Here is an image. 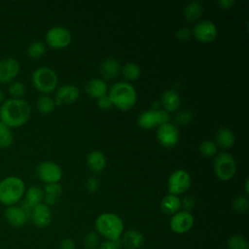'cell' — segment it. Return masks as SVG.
I'll use <instances>...</instances> for the list:
<instances>
[{"instance_id":"obj_1","label":"cell","mask_w":249,"mask_h":249,"mask_svg":"<svg viewBox=\"0 0 249 249\" xmlns=\"http://www.w3.org/2000/svg\"><path fill=\"white\" fill-rule=\"evenodd\" d=\"M30 115L29 103L21 98L8 99L0 107V122L9 127L23 125L29 120Z\"/></svg>"},{"instance_id":"obj_2","label":"cell","mask_w":249,"mask_h":249,"mask_svg":"<svg viewBox=\"0 0 249 249\" xmlns=\"http://www.w3.org/2000/svg\"><path fill=\"white\" fill-rule=\"evenodd\" d=\"M113 106L122 111L130 110L136 103L137 93L134 87L124 81L115 83L109 89L108 93Z\"/></svg>"},{"instance_id":"obj_3","label":"cell","mask_w":249,"mask_h":249,"mask_svg":"<svg viewBox=\"0 0 249 249\" xmlns=\"http://www.w3.org/2000/svg\"><path fill=\"white\" fill-rule=\"evenodd\" d=\"M96 231L110 241H117L124 232V222L115 213H102L95 220Z\"/></svg>"},{"instance_id":"obj_4","label":"cell","mask_w":249,"mask_h":249,"mask_svg":"<svg viewBox=\"0 0 249 249\" xmlns=\"http://www.w3.org/2000/svg\"><path fill=\"white\" fill-rule=\"evenodd\" d=\"M25 193L22 179L17 176H8L0 182V202L11 206L18 202Z\"/></svg>"},{"instance_id":"obj_5","label":"cell","mask_w":249,"mask_h":249,"mask_svg":"<svg viewBox=\"0 0 249 249\" xmlns=\"http://www.w3.org/2000/svg\"><path fill=\"white\" fill-rule=\"evenodd\" d=\"M57 83V75L51 67L41 66L32 73L33 86L43 93L53 92L56 89Z\"/></svg>"},{"instance_id":"obj_6","label":"cell","mask_w":249,"mask_h":249,"mask_svg":"<svg viewBox=\"0 0 249 249\" xmlns=\"http://www.w3.org/2000/svg\"><path fill=\"white\" fill-rule=\"evenodd\" d=\"M236 171V163L233 157L229 153H220L214 159L215 175L222 181L231 180Z\"/></svg>"},{"instance_id":"obj_7","label":"cell","mask_w":249,"mask_h":249,"mask_svg":"<svg viewBox=\"0 0 249 249\" xmlns=\"http://www.w3.org/2000/svg\"><path fill=\"white\" fill-rule=\"evenodd\" d=\"M169 122V114L163 109H150L143 111L137 117V124L141 128L153 129Z\"/></svg>"},{"instance_id":"obj_8","label":"cell","mask_w":249,"mask_h":249,"mask_svg":"<svg viewBox=\"0 0 249 249\" xmlns=\"http://www.w3.org/2000/svg\"><path fill=\"white\" fill-rule=\"evenodd\" d=\"M191 185V176L184 169L174 170L168 177L167 189L170 195L178 196L185 193Z\"/></svg>"},{"instance_id":"obj_9","label":"cell","mask_w":249,"mask_h":249,"mask_svg":"<svg viewBox=\"0 0 249 249\" xmlns=\"http://www.w3.org/2000/svg\"><path fill=\"white\" fill-rule=\"evenodd\" d=\"M36 173L39 179L46 184L59 183L62 177L61 167L51 160L40 162L36 167Z\"/></svg>"},{"instance_id":"obj_10","label":"cell","mask_w":249,"mask_h":249,"mask_svg":"<svg viewBox=\"0 0 249 249\" xmlns=\"http://www.w3.org/2000/svg\"><path fill=\"white\" fill-rule=\"evenodd\" d=\"M72 36L70 31L63 26L57 25L50 28L46 33L48 45L53 49H63L71 42Z\"/></svg>"},{"instance_id":"obj_11","label":"cell","mask_w":249,"mask_h":249,"mask_svg":"<svg viewBox=\"0 0 249 249\" xmlns=\"http://www.w3.org/2000/svg\"><path fill=\"white\" fill-rule=\"evenodd\" d=\"M195 219L191 212L185 210H179L171 216L169 221L170 229L173 232L183 234L188 232L194 226Z\"/></svg>"},{"instance_id":"obj_12","label":"cell","mask_w":249,"mask_h":249,"mask_svg":"<svg viewBox=\"0 0 249 249\" xmlns=\"http://www.w3.org/2000/svg\"><path fill=\"white\" fill-rule=\"evenodd\" d=\"M157 138L161 146L165 148H172L179 141V130L169 122L162 124L157 129Z\"/></svg>"},{"instance_id":"obj_13","label":"cell","mask_w":249,"mask_h":249,"mask_svg":"<svg viewBox=\"0 0 249 249\" xmlns=\"http://www.w3.org/2000/svg\"><path fill=\"white\" fill-rule=\"evenodd\" d=\"M192 34L198 41L203 43H209L216 38L218 34V29L215 23H213L212 21L201 20L196 23L192 30Z\"/></svg>"},{"instance_id":"obj_14","label":"cell","mask_w":249,"mask_h":249,"mask_svg":"<svg viewBox=\"0 0 249 249\" xmlns=\"http://www.w3.org/2000/svg\"><path fill=\"white\" fill-rule=\"evenodd\" d=\"M20 70L19 62L14 57H5L0 60V83H12Z\"/></svg>"},{"instance_id":"obj_15","label":"cell","mask_w":249,"mask_h":249,"mask_svg":"<svg viewBox=\"0 0 249 249\" xmlns=\"http://www.w3.org/2000/svg\"><path fill=\"white\" fill-rule=\"evenodd\" d=\"M80 96V89L73 84H65L60 86L54 94L55 105L72 104Z\"/></svg>"},{"instance_id":"obj_16","label":"cell","mask_w":249,"mask_h":249,"mask_svg":"<svg viewBox=\"0 0 249 249\" xmlns=\"http://www.w3.org/2000/svg\"><path fill=\"white\" fill-rule=\"evenodd\" d=\"M30 217L33 224L40 229L48 227L52 222L51 209L45 203H40L33 207L30 213Z\"/></svg>"},{"instance_id":"obj_17","label":"cell","mask_w":249,"mask_h":249,"mask_svg":"<svg viewBox=\"0 0 249 249\" xmlns=\"http://www.w3.org/2000/svg\"><path fill=\"white\" fill-rule=\"evenodd\" d=\"M4 217L9 225L15 228H19L26 223L27 214L22 207L18 205H11L5 209Z\"/></svg>"},{"instance_id":"obj_18","label":"cell","mask_w":249,"mask_h":249,"mask_svg":"<svg viewBox=\"0 0 249 249\" xmlns=\"http://www.w3.org/2000/svg\"><path fill=\"white\" fill-rule=\"evenodd\" d=\"M85 91L89 96L98 99L101 96L108 94V86L104 80L92 78L85 84Z\"/></svg>"},{"instance_id":"obj_19","label":"cell","mask_w":249,"mask_h":249,"mask_svg":"<svg viewBox=\"0 0 249 249\" xmlns=\"http://www.w3.org/2000/svg\"><path fill=\"white\" fill-rule=\"evenodd\" d=\"M120 242L126 249H137L142 246L144 242V237L139 231L128 230L123 232L120 238Z\"/></svg>"},{"instance_id":"obj_20","label":"cell","mask_w":249,"mask_h":249,"mask_svg":"<svg viewBox=\"0 0 249 249\" xmlns=\"http://www.w3.org/2000/svg\"><path fill=\"white\" fill-rule=\"evenodd\" d=\"M160 104L163 107V110L167 113L176 111L181 104L179 93L171 89L164 90L160 97Z\"/></svg>"},{"instance_id":"obj_21","label":"cell","mask_w":249,"mask_h":249,"mask_svg":"<svg viewBox=\"0 0 249 249\" xmlns=\"http://www.w3.org/2000/svg\"><path fill=\"white\" fill-rule=\"evenodd\" d=\"M121 70L120 62L115 57H107L100 64V73L106 80H113L116 78Z\"/></svg>"},{"instance_id":"obj_22","label":"cell","mask_w":249,"mask_h":249,"mask_svg":"<svg viewBox=\"0 0 249 249\" xmlns=\"http://www.w3.org/2000/svg\"><path fill=\"white\" fill-rule=\"evenodd\" d=\"M87 163L90 170L93 172H101L104 170L107 160L104 154L101 151L93 150L87 156Z\"/></svg>"},{"instance_id":"obj_23","label":"cell","mask_w":249,"mask_h":249,"mask_svg":"<svg viewBox=\"0 0 249 249\" xmlns=\"http://www.w3.org/2000/svg\"><path fill=\"white\" fill-rule=\"evenodd\" d=\"M216 145L222 149H230L235 143V136L233 132L228 127L220 128L215 136Z\"/></svg>"},{"instance_id":"obj_24","label":"cell","mask_w":249,"mask_h":249,"mask_svg":"<svg viewBox=\"0 0 249 249\" xmlns=\"http://www.w3.org/2000/svg\"><path fill=\"white\" fill-rule=\"evenodd\" d=\"M181 208V199L178 196L168 194L160 201V209L167 215H173Z\"/></svg>"},{"instance_id":"obj_25","label":"cell","mask_w":249,"mask_h":249,"mask_svg":"<svg viewBox=\"0 0 249 249\" xmlns=\"http://www.w3.org/2000/svg\"><path fill=\"white\" fill-rule=\"evenodd\" d=\"M44 198L45 204L52 205L55 202L56 198L62 193V186L59 183H53V184H46L44 187Z\"/></svg>"},{"instance_id":"obj_26","label":"cell","mask_w":249,"mask_h":249,"mask_svg":"<svg viewBox=\"0 0 249 249\" xmlns=\"http://www.w3.org/2000/svg\"><path fill=\"white\" fill-rule=\"evenodd\" d=\"M203 13V6L198 1L190 2L184 9V17L188 21H196Z\"/></svg>"},{"instance_id":"obj_27","label":"cell","mask_w":249,"mask_h":249,"mask_svg":"<svg viewBox=\"0 0 249 249\" xmlns=\"http://www.w3.org/2000/svg\"><path fill=\"white\" fill-rule=\"evenodd\" d=\"M43 198H44V192L41 188L37 186H32L28 188V190L25 193V203L28 204L31 208L42 203Z\"/></svg>"},{"instance_id":"obj_28","label":"cell","mask_w":249,"mask_h":249,"mask_svg":"<svg viewBox=\"0 0 249 249\" xmlns=\"http://www.w3.org/2000/svg\"><path fill=\"white\" fill-rule=\"evenodd\" d=\"M122 72H123L124 77L127 81H135L139 78V76L141 74V69H140L139 65L136 64L135 62H126L123 66Z\"/></svg>"},{"instance_id":"obj_29","label":"cell","mask_w":249,"mask_h":249,"mask_svg":"<svg viewBox=\"0 0 249 249\" xmlns=\"http://www.w3.org/2000/svg\"><path fill=\"white\" fill-rule=\"evenodd\" d=\"M54 106H55L54 99L47 94L40 96L37 100V109L42 114L52 113L54 109Z\"/></svg>"},{"instance_id":"obj_30","label":"cell","mask_w":249,"mask_h":249,"mask_svg":"<svg viewBox=\"0 0 249 249\" xmlns=\"http://www.w3.org/2000/svg\"><path fill=\"white\" fill-rule=\"evenodd\" d=\"M229 249H249L248 240L241 234L231 235L227 242Z\"/></svg>"},{"instance_id":"obj_31","label":"cell","mask_w":249,"mask_h":249,"mask_svg":"<svg viewBox=\"0 0 249 249\" xmlns=\"http://www.w3.org/2000/svg\"><path fill=\"white\" fill-rule=\"evenodd\" d=\"M46 53V46L41 41H33L28 45L27 53L32 58H40Z\"/></svg>"},{"instance_id":"obj_32","label":"cell","mask_w":249,"mask_h":249,"mask_svg":"<svg viewBox=\"0 0 249 249\" xmlns=\"http://www.w3.org/2000/svg\"><path fill=\"white\" fill-rule=\"evenodd\" d=\"M13 143V134L9 126L0 122V148L6 149Z\"/></svg>"},{"instance_id":"obj_33","label":"cell","mask_w":249,"mask_h":249,"mask_svg":"<svg viewBox=\"0 0 249 249\" xmlns=\"http://www.w3.org/2000/svg\"><path fill=\"white\" fill-rule=\"evenodd\" d=\"M199 152L202 156L206 158H212L217 155L218 152V146L216 143L212 140H204L199 145Z\"/></svg>"},{"instance_id":"obj_34","label":"cell","mask_w":249,"mask_h":249,"mask_svg":"<svg viewBox=\"0 0 249 249\" xmlns=\"http://www.w3.org/2000/svg\"><path fill=\"white\" fill-rule=\"evenodd\" d=\"M9 92L14 98H20L25 93V86L19 81H14L10 83Z\"/></svg>"},{"instance_id":"obj_35","label":"cell","mask_w":249,"mask_h":249,"mask_svg":"<svg viewBox=\"0 0 249 249\" xmlns=\"http://www.w3.org/2000/svg\"><path fill=\"white\" fill-rule=\"evenodd\" d=\"M232 208L239 213L246 212L249 208V199L245 196H238L232 200Z\"/></svg>"},{"instance_id":"obj_36","label":"cell","mask_w":249,"mask_h":249,"mask_svg":"<svg viewBox=\"0 0 249 249\" xmlns=\"http://www.w3.org/2000/svg\"><path fill=\"white\" fill-rule=\"evenodd\" d=\"M84 246L87 249H96L99 246V235L95 231L88 232L84 237Z\"/></svg>"},{"instance_id":"obj_37","label":"cell","mask_w":249,"mask_h":249,"mask_svg":"<svg viewBox=\"0 0 249 249\" xmlns=\"http://www.w3.org/2000/svg\"><path fill=\"white\" fill-rule=\"evenodd\" d=\"M192 119H193V114L190 110H187V109L180 110L175 115V122L180 125H186L190 124L192 122Z\"/></svg>"},{"instance_id":"obj_38","label":"cell","mask_w":249,"mask_h":249,"mask_svg":"<svg viewBox=\"0 0 249 249\" xmlns=\"http://www.w3.org/2000/svg\"><path fill=\"white\" fill-rule=\"evenodd\" d=\"M100 186V182L96 177L90 176L87 179L86 181V189L89 192V193H95L98 191Z\"/></svg>"},{"instance_id":"obj_39","label":"cell","mask_w":249,"mask_h":249,"mask_svg":"<svg viewBox=\"0 0 249 249\" xmlns=\"http://www.w3.org/2000/svg\"><path fill=\"white\" fill-rule=\"evenodd\" d=\"M96 103H97L98 108L101 110H110L113 107V103L108 94L103 95L100 98H98Z\"/></svg>"},{"instance_id":"obj_40","label":"cell","mask_w":249,"mask_h":249,"mask_svg":"<svg viewBox=\"0 0 249 249\" xmlns=\"http://www.w3.org/2000/svg\"><path fill=\"white\" fill-rule=\"evenodd\" d=\"M191 36H192V30H191L189 27L183 26V27L179 28V29L176 31V37H177L179 40H181V41L189 40Z\"/></svg>"},{"instance_id":"obj_41","label":"cell","mask_w":249,"mask_h":249,"mask_svg":"<svg viewBox=\"0 0 249 249\" xmlns=\"http://www.w3.org/2000/svg\"><path fill=\"white\" fill-rule=\"evenodd\" d=\"M181 206L184 207L185 211L190 212L191 209L194 208L195 206V199L191 196H185L182 200H181Z\"/></svg>"},{"instance_id":"obj_42","label":"cell","mask_w":249,"mask_h":249,"mask_svg":"<svg viewBox=\"0 0 249 249\" xmlns=\"http://www.w3.org/2000/svg\"><path fill=\"white\" fill-rule=\"evenodd\" d=\"M75 242L70 238H65L61 240L59 244V249H75Z\"/></svg>"},{"instance_id":"obj_43","label":"cell","mask_w":249,"mask_h":249,"mask_svg":"<svg viewBox=\"0 0 249 249\" xmlns=\"http://www.w3.org/2000/svg\"><path fill=\"white\" fill-rule=\"evenodd\" d=\"M117 241H110V240L103 241L101 244H99L98 249H118L119 246L117 245Z\"/></svg>"},{"instance_id":"obj_44","label":"cell","mask_w":249,"mask_h":249,"mask_svg":"<svg viewBox=\"0 0 249 249\" xmlns=\"http://www.w3.org/2000/svg\"><path fill=\"white\" fill-rule=\"evenodd\" d=\"M234 4H235L234 0H220V1H218V5L223 9H230Z\"/></svg>"},{"instance_id":"obj_45","label":"cell","mask_w":249,"mask_h":249,"mask_svg":"<svg viewBox=\"0 0 249 249\" xmlns=\"http://www.w3.org/2000/svg\"><path fill=\"white\" fill-rule=\"evenodd\" d=\"M245 193H246V194L249 193V189H248V179L245 180Z\"/></svg>"},{"instance_id":"obj_46","label":"cell","mask_w":249,"mask_h":249,"mask_svg":"<svg viewBox=\"0 0 249 249\" xmlns=\"http://www.w3.org/2000/svg\"><path fill=\"white\" fill-rule=\"evenodd\" d=\"M4 100V92L0 89V103H3Z\"/></svg>"}]
</instances>
